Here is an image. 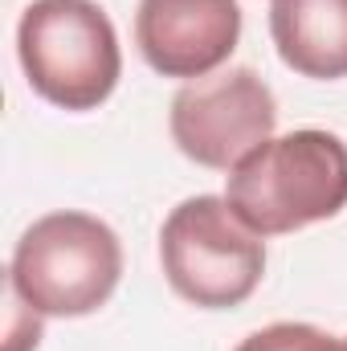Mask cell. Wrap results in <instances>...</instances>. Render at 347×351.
I'll use <instances>...</instances> for the list:
<instances>
[{
  "mask_svg": "<svg viewBox=\"0 0 347 351\" xmlns=\"http://www.w3.org/2000/svg\"><path fill=\"white\" fill-rule=\"evenodd\" d=\"M225 200L258 237L331 221L347 208V143L319 127L265 139L229 172Z\"/></svg>",
  "mask_w": 347,
  "mask_h": 351,
  "instance_id": "6da1fadb",
  "label": "cell"
},
{
  "mask_svg": "<svg viewBox=\"0 0 347 351\" xmlns=\"http://www.w3.org/2000/svg\"><path fill=\"white\" fill-rule=\"evenodd\" d=\"M123 278L115 229L90 213H49L33 221L8 262V290L49 319H82L106 306Z\"/></svg>",
  "mask_w": 347,
  "mask_h": 351,
  "instance_id": "7a4b0ae2",
  "label": "cell"
},
{
  "mask_svg": "<svg viewBox=\"0 0 347 351\" xmlns=\"http://www.w3.org/2000/svg\"><path fill=\"white\" fill-rule=\"evenodd\" d=\"M16 58L45 102L94 110L123 78V49L94 0H33L16 25Z\"/></svg>",
  "mask_w": 347,
  "mask_h": 351,
  "instance_id": "3957f363",
  "label": "cell"
},
{
  "mask_svg": "<svg viewBox=\"0 0 347 351\" xmlns=\"http://www.w3.org/2000/svg\"><path fill=\"white\" fill-rule=\"evenodd\" d=\"M168 286L200 311L241 306L265 274V241L229 208L225 196H188L160 229Z\"/></svg>",
  "mask_w": 347,
  "mask_h": 351,
  "instance_id": "277c9868",
  "label": "cell"
},
{
  "mask_svg": "<svg viewBox=\"0 0 347 351\" xmlns=\"http://www.w3.org/2000/svg\"><path fill=\"white\" fill-rule=\"evenodd\" d=\"M172 143L200 168L233 172L254 156L278 127L274 90L254 70H221L196 82H184L172 98Z\"/></svg>",
  "mask_w": 347,
  "mask_h": 351,
  "instance_id": "5b68a950",
  "label": "cell"
},
{
  "mask_svg": "<svg viewBox=\"0 0 347 351\" xmlns=\"http://www.w3.org/2000/svg\"><path fill=\"white\" fill-rule=\"evenodd\" d=\"M241 41L237 0H139L135 45L143 62L164 78H208Z\"/></svg>",
  "mask_w": 347,
  "mask_h": 351,
  "instance_id": "8992f818",
  "label": "cell"
},
{
  "mask_svg": "<svg viewBox=\"0 0 347 351\" xmlns=\"http://www.w3.org/2000/svg\"><path fill=\"white\" fill-rule=\"evenodd\" d=\"M270 37L294 74L347 78V0H270Z\"/></svg>",
  "mask_w": 347,
  "mask_h": 351,
  "instance_id": "52a82bcc",
  "label": "cell"
},
{
  "mask_svg": "<svg viewBox=\"0 0 347 351\" xmlns=\"http://www.w3.org/2000/svg\"><path fill=\"white\" fill-rule=\"evenodd\" d=\"M233 351H347V335H327L311 323H274L241 339Z\"/></svg>",
  "mask_w": 347,
  "mask_h": 351,
  "instance_id": "ba28073f",
  "label": "cell"
}]
</instances>
